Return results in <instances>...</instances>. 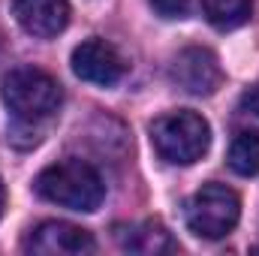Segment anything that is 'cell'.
I'll return each instance as SVG.
<instances>
[{
	"label": "cell",
	"mask_w": 259,
	"mask_h": 256,
	"mask_svg": "<svg viewBox=\"0 0 259 256\" xmlns=\"http://www.w3.org/2000/svg\"><path fill=\"white\" fill-rule=\"evenodd\" d=\"M33 187L46 202H55L69 211H88V214L97 211L106 199V184L100 172L81 160H61L46 166L36 175Z\"/></svg>",
	"instance_id": "1"
},
{
	"label": "cell",
	"mask_w": 259,
	"mask_h": 256,
	"mask_svg": "<svg viewBox=\"0 0 259 256\" xmlns=\"http://www.w3.org/2000/svg\"><path fill=\"white\" fill-rule=\"evenodd\" d=\"M0 94H3L6 109L24 124L49 121L64 103L61 84L49 72H42L36 66H15V69H9L3 75Z\"/></svg>",
	"instance_id": "2"
},
{
	"label": "cell",
	"mask_w": 259,
	"mask_h": 256,
	"mask_svg": "<svg viewBox=\"0 0 259 256\" xmlns=\"http://www.w3.org/2000/svg\"><path fill=\"white\" fill-rule=\"evenodd\" d=\"M151 145L166 163L190 166L205 157L211 145V127L202 115L190 109H178V112L160 115L151 124Z\"/></svg>",
	"instance_id": "3"
},
{
	"label": "cell",
	"mask_w": 259,
	"mask_h": 256,
	"mask_svg": "<svg viewBox=\"0 0 259 256\" xmlns=\"http://www.w3.org/2000/svg\"><path fill=\"white\" fill-rule=\"evenodd\" d=\"M184 217H187V229L193 235L217 241L235 229V223L241 217V199L226 184H205L187 199Z\"/></svg>",
	"instance_id": "4"
},
{
	"label": "cell",
	"mask_w": 259,
	"mask_h": 256,
	"mask_svg": "<svg viewBox=\"0 0 259 256\" xmlns=\"http://www.w3.org/2000/svg\"><path fill=\"white\" fill-rule=\"evenodd\" d=\"M72 72L88 81V84H100V88H112L127 75V61L124 55L106 42V39H84L81 46L72 49Z\"/></svg>",
	"instance_id": "5"
},
{
	"label": "cell",
	"mask_w": 259,
	"mask_h": 256,
	"mask_svg": "<svg viewBox=\"0 0 259 256\" xmlns=\"http://www.w3.org/2000/svg\"><path fill=\"white\" fill-rule=\"evenodd\" d=\"M172 81L193 97H211L223 84V69H220V61L211 49L190 46V49H181L175 55Z\"/></svg>",
	"instance_id": "6"
},
{
	"label": "cell",
	"mask_w": 259,
	"mask_h": 256,
	"mask_svg": "<svg viewBox=\"0 0 259 256\" xmlns=\"http://www.w3.org/2000/svg\"><path fill=\"white\" fill-rule=\"evenodd\" d=\"M24 247L39 256H81L94 253V235L75 223L66 220H46L36 229H30Z\"/></svg>",
	"instance_id": "7"
},
{
	"label": "cell",
	"mask_w": 259,
	"mask_h": 256,
	"mask_svg": "<svg viewBox=\"0 0 259 256\" xmlns=\"http://www.w3.org/2000/svg\"><path fill=\"white\" fill-rule=\"evenodd\" d=\"M18 24L39 39H52L69 24V0H12Z\"/></svg>",
	"instance_id": "8"
},
{
	"label": "cell",
	"mask_w": 259,
	"mask_h": 256,
	"mask_svg": "<svg viewBox=\"0 0 259 256\" xmlns=\"http://www.w3.org/2000/svg\"><path fill=\"white\" fill-rule=\"evenodd\" d=\"M115 238L121 244V250L139 256H157V253H172L175 241L169 235V229L160 220H139V223H118L115 226Z\"/></svg>",
	"instance_id": "9"
},
{
	"label": "cell",
	"mask_w": 259,
	"mask_h": 256,
	"mask_svg": "<svg viewBox=\"0 0 259 256\" xmlns=\"http://www.w3.org/2000/svg\"><path fill=\"white\" fill-rule=\"evenodd\" d=\"M202 12L217 30H235L250 21L253 0H202Z\"/></svg>",
	"instance_id": "10"
},
{
	"label": "cell",
	"mask_w": 259,
	"mask_h": 256,
	"mask_svg": "<svg viewBox=\"0 0 259 256\" xmlns=\"http://www.w3.org/2000/svg\"><path fill=\"white\" fill-rule=\"evenodd\" d=\"M229 169L250 178L259 172V133L256 130H238L229 145Z\"/></svg>",
	"instance_id": "11"
},
{
	"label": "cell",
	"mask_w": 259,
	"mask_h": 256,
	"mask_svg": "<svg viewBox=\"0 0 259 256\" xmlns=\"http://www.w3.org/2000/svg\"><path fill=\"white\" fill-rule=\"evenodd\" d=\"M151 6H154L163 18H184L190 0H151Z\"/></svg>",
	"instance_id": "12"
},
{
	"label": "cell",
	"mask_w": 259,
	"mask_h": 256,
	"mask_svg": "<svg viewBox=\"0 0 259 256\" xmlns=\"http://www.w3.org/2000/svg\"><path fill=\"white\" fill-rule=\"evenodd\" d=\"M241 106H244L247 112H253V115L259 118V84H253V88L241 97Z\"/></svg>",
	"instance_id": "13"
},
{
	"label": "cell",
	"mask_w": 259,
	"mask_h": 256,
	"mask_svg": "<svg viewBox=\"0 0 259 256\" xmlns=\"http://www.w3.org/2000/svg\"><path fill=\"white\" fill-rule=\"evenodd\" d=\"M3 208H6V190H3V181H0V217H3Z\"/></svg>",
	"instance_id": "14"
}]
</instances>
